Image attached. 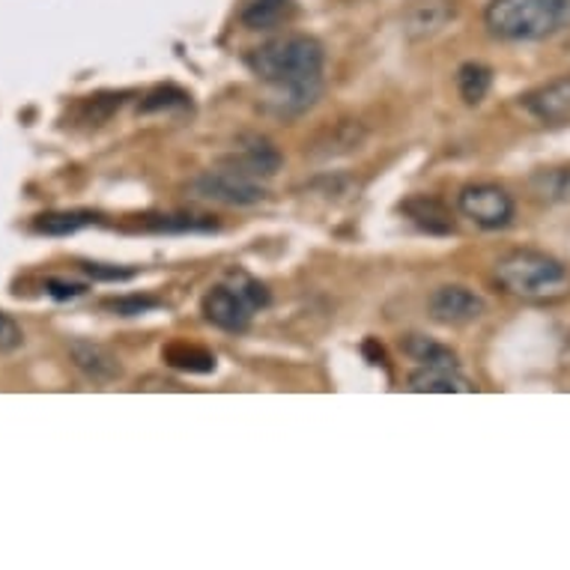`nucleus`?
Returning a JSON list of instances; mask_svg holds the SVG:
<instances>
[{
	"mask_svg": "<svg viewBox=\"0 0 570 570\" xmlns=\"http://www.w3.org/2000/svg\"><path fill=\"white\" fill-rule=\"evenodd\" d=\"M147 230L156 234H209L216 230V222L209 216H191V213H174V216H150L144 222Z\"/></svg>",
	"mask_w": 570,
	"mask_h": 570,
	"instance_id": "19",
	"label": "nucleus"
},
{
	"mask_svg": "<svg viewBox=\"0 0 570 570\" xmlns=\"http://www.w3.org/2000/svg\"><path fill=\"white\" fill-rule=\"evenodd\" d=\"M403 353L410 355L412 362L428 367H460L458 355L451 353L449 346L436 344L431 337L424 335H410L403 341Z\"/></svg>",
	"mask_w": 570,
	"mask_h": 570,
	"instance_id": "17",
	"label": "nucleus"
},
{
	"mask_svg": "<svg viewBox=\"0 0 570 570\" xmlns=\"http://www.w3.org/2000/svg\"><path fill=\"white\" fill-rule=\"evenodd\" d=\"M428 311L436 323H445V326H466V323H475V320L484 317L487 302L478 296L475 291L469 287H460V284H442L431 293L428 299Z\"/></svg>",
	"mask_w": 570,
	"mask_h": 570,
	"instance_id": "6",
	"label": "nucleus"
},
{
	"mask_svg": "<svg viewBox=\"0 0 570 570\" xmlns=\"http://www.w3.org/2000/svg\"><path fill=\"white\" fill-rule=\"evenodd\" d=\"M493 87V69L484 63H463L458 69L460 99L466 105H481Z\"/></svg>",
	"mask_w": 570,
	"mask_h": 570,
	"instance_id": "18",
	"label": "nucleus"
},
{
	"mask_svg": "<svg viewBox=\"0 0 570 570\" xmlns=\"http://www.w3.org/2000/svg\"><path fill=\"white\" fill-rule=\"evenodd\" d=\"M523 108L534 120L561 126L570 120V76L556 78L550 85L538 87L529 96H523Z\"/></svg>",
	"mask_w": 570,
	"mask_h": 570,
	"instance_id": "8",
	"label": "nucleus"
},
{
	"mask_svg": "<svg viewBox=\"0 0 570 570\" xmlns=\"http://www.w3.org/2000/svg\"><path fill=\"white\" fill-rule=\"evenodd\" d=\"M200 311H204V317L213 326L225 328V332H245V328L252 326L254 317V308L245 302V296L236 291L234 284L213 287L204 296V302H200Z\"/></svg>",
	"mask_w": 570,
	"mask_h": 570,
	"instance_id": "7",
	"label": "nucleus"
},
{
	"mask_svg": "<svg viewBox=\"0 0 570 570\" xmlns=\"http://www.w3.org/2000/svg\"><path fill=\"white\" fill-rule=\"evenodd\" d=\"M24 344V332L10 314L0 311V353H16L19 346Z\"/></svg>",
	"mask_w": 570,
	"mask_h": 570,
	"instance_id": "25",
	"label": "nucleus"
},
{
	"mask_svg": "<svg viewBox=\"0 0 570 570\" xmlns=\"http://www.w3.org/2000/svg\"><path fill=\"white\" fill-rule=\"evenodd\" d=\"M484 24L502 42H541L570 28V0H490Z\"/></svg>",
	"mask_w": 570,
	"mask_h": 570,
	"instance_id": "2",
	"label": "nucleus"
},
{
	"mask_svg": "<svg viewBox=\"0 0 570 570\" xmlns=\"http://www.w3.org/2000/svg\"><path fill=\"white\" fill-rule=\"evenodd\" d=\"M454 19V7L449 0H419L410 12H406V33L412 39L433 37Z\"/></svg>",
	"mask_w": 570,
	"mask_h": 570,
	"instance_id": "13",
	"label": "nucleus"
},
{
	"mask_svg": "<svg viewBox=\"0 0 570 570\" xmlns=\"http://www.w3.org/2000/svg\"><path fill=\"white\" fill-rule=\"evenodd\" d=\"M105 308L120 314V317H140V314H150V311L159 308V302L153 296H122V299L105 302Z\"/></svg>",
	"mask_w": 570,
	"mask_h": 570,
	"instance_id": "23",
	"label": "nucleus"
},
{
	"mask_svg": "<svg viewBox=\"0 0 570 570\" xmlns=\"http://www.w3.org/2000/svg\"><path fill=\"white\" fill-rule=\"evenodd\" d=\"M532 195L543 204H570V168L538 170L532 177Z\"/></svg>",
	"mask_w": 570,
	"mask_h": 570,
	"instance_id": "20",
	"label": "nucleus"
},
{
	"mask_svg": "<svg viewBox=\"0 0 570 570\" xmlns=\"http://www.w3.org/2000/svg\"><path fill=\"white\" fill-rule=\"evenodd\" d=\"M245 63L254 76L272 85L281 94L278 114H302L317 102L323 94V66H326V48L320 39L293 33V37H278L257 46Z\"/></svg>",
	"mask_w": 570,
	"mask_h": 570,
	"instance_id": "1",
	"label": "nucleus"
},
{
	"mask_svg": "<svg viewBox=\"0 0 570 570\" xmlns=\"http://www.w3.org/2000/svg\"><path fill=\"white\" fill-rule=\"evenodd\" d=\"M460 213L475 222L478 227L484 230H502L514 222V197L508 195L502 186H493V183H475V186H466L458 197Z\"/></svg>",
	"mask_w": 570,
	"mask_h": 570,
	"instance_id": "4",
	"label": "nucleus"
},
{
	"mask_svg": "<svg viewBox=\"0 0 570 570\" xmlns=\"http://www.w3.org/2000/svg\"><path fill=\"white\" fill-rule=\"evenodd\" d=\"M122 96H126V94L90 96V99L85 102V111H81L85 122H105V120H108V117H111V114L122 105Z\"/></svg>",
	"mask_w": 570,
	"mask_h": 570,
	"instance_id": "22",
	"label": "nucleus"
},
{
	"mask_svg": "<svg viewBox=\"0 0 570 570\" xmlns=\"http://www.w3.org/2000/svg\"><path fill=\"white\" fill-rule=\"evenodd\" d=\"M81 269L94 281H131L138 269H122V266H108V263H81Z\"/></svg>",
	"mask_w": 570,
	"mask_h": 570,
	"instance_id": "26",
	"label": "nucleus"
},
{
	"mask_svg": "<svg viewBox=\"0 0 570 570\" xmlns=\"http://www.w3.org/2000/svg\"><path fill=\"white\" fill-rule=\"evenodd\" d=\"M401 213L410 218L419 230H424V234L431 236H451L458 230V222L451 216V209L442 204V200H436V197H410V200H403L401 204Z\"/></svg>",
	"mask_w": 570,
	"mask_h": 570,
	"instance_id": "11",
	"label": "nucleus"
},
{
	"mask_svg": "<svg viewBox=\"0 0 570 570\" xmlns=\"http://www.w3.org/2000/svg\"><path fill=\"white\" fill-rule=\"evenodd\" d=\"M69 355L72 362L85 376H90L94 383H114L122 376L120 358L105 350L102 344H94V341H72L69 344Z\"/></svg>",
	"mask_w": 570,
	"mask_h": 570,
	"instance_id": "10",
	"label": "nucleus"
},
{
	"mask_svg": "<svg viewBox=\"0 0 570 570\" xmlns=\"http://www.w3.org/2000/svg\"><path fill=\"white\" fill-rule=\"evenodd\" d=\"M495 281L502 291L529 302L561 299L570 293V269L552 254L511 252L495 263Z\"/></svg>",
	"mask_w": 570,
	"mask_h": 570,
	"instance_id": "3",
	"label": "nucleus"
},
{
	"mask_svg": "<svg viewBox=\"0 0 570 570\" xmlns=\"http://www.w3.org/2000/svg\"><path fill=\"white\" fill-rule=\"evenodd\" d=\"M46 291H48V296H51V299L69 302V299H78V296H85L87 287H85V284H76V281L48 278L46 281Z\"/></svg>",
	"mask_w": 570,
	"mask_h": 570,
	"instance_id": "27",
	"label": "nucleus"
},
{
	"mask_svg": "<svg viewBox=\"0 0 570 570\" xmlns=\"http://www.w3.org/2000/svg\"><path fill=\"white\" fill-rule=\"evenodd\" d=\"M161 355L174 371H183V374H213L216 371V355L204 346L186 344V341H174L165 346Z\"/></svg>",
	"mask_w": 570,
	"mask_h": 570,
	"instance_id": "15",
	"label": "nucleus"
},
{
	"mask_svg": "<svg viewBox=\"0 0 570 570\" xmlns=\"http://www.w3.org/2000/svg\"><path fill=\"white\" fill-rule=\"evenodd\" d=\"M177 108H191V96L174 85L156 87V90H150V94L144 96V102H140V114L177 111Z\"/></svg>",
	"mask_w": 570,
	"mask_h": 570,
	"instance_id": "21",
	"label": "nucleus"
},
{
	"mask_svg": "<svg viewBox=\"0 0 570 570\" xmlns=\"http://www.w3.org/2000/svg\"><path fill=\"white\" fill-rule=\"evenodd\" d=\"M410 392L419 394H460L475 392V385L460 374V367H428L421 365L410 376Z\"/></svg>",
	"mask_w": 570,
	"mask_h": 570,
	"instance_id": "12",
	"label": "nucleus"
},
{
	"mask_svg": "<svg viewBox=\"0 0 570 570\" xmlns=\"http://www.w3.org/2000/svg\"><path fill=\"white\" fill-rule=\"evenodd\" d=\"M102 218L90 209H63V213H46L33 222V230L46 236H72L85 227L99 225Z\"/></svg>",
	"mask_w": 570,
	"mask_h": 570,
	"instance_id": "16",
	"label": "nucleus"
},
{
	"mask_svg": "<svg viewBox=\"0 0 570 570\" xmlns=\"http://www.w3.org/2000/svg\"><path fill=\"white\" fill-rule=\"evenodd\" d=\"M281 153L272 147L266 138H248L243 150L234 153V156H227L222 165L227 170H234V174H243L248 179H257V177H275L281 168Z\"/></svg>",
	"mask_w": 570,
	"mask_h": 570,
	"instance_id": "9",
	"label": "nucleus"
},
{
	"mask_svg": "<svg viewBox=\"0 0 570 570\" xmlns=\"http://www.w3.org/2000/svg\"><path fill=\"white\" fill-rule=\"evenodd\" d=\"M296 16V0H252L243 10V24L248 30H275Z\"/></svg>",
	"mask_w": 570,
	"mask_h": 570,
	"instance_id": "14",
	"label": "nucleus"
},
{
	"mask_svg": "<svg viewBox=\"0 0 570 570\" xmlns=\"http://www.w3.org/2000/svg\"><path fill=\"white\" fill-rule=\"evenodd\" d=\"M234 287L243 293L245 302H248L254 311H261V308H266V305H269V291L263 287L261 281L248 278V275H239V278L234 281Z\"/></svg>",
	"mask_w": 570,
	"mask_h": 570,
	"instance_id": "24",
	"label": "nucleus"
},
{
	"mask_svg": "<svg viewBox=\"0 0 570 570\" xmlns=\"http://www.w3.org/2000/svg\"><path fill=\"white\" fill-rule=\"evenodd\" d=\"M191 195L197 200H213V204L225 206H254L266 200V191H263L254 179L243 177V174H234V170H206L197 179H191Z\"/></svg>",
	"mask_w": 570,
	"mask_h": 570,
	"instance_id": "5",
	"label": "nucleus"
}]
</instances>
